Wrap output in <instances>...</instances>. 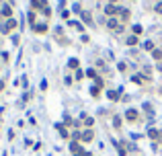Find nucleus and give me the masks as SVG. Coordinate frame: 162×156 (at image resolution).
Instances as JSON below:
<instances>
[{
	"mask_svg": "<svg viewBox=\"0 0 162 156\" xmlns=\"http://www.w3.org/2000/svg\"><path fill=\"white\" fill-rule=\"evenodd\" d=\"M127 43H129V45H135V43H138V37H135V35H133V37H129V39H127Z\"/></svg>",
	"mask_w": 162,
	"mask_h": 156,
	"instance_id": "6",
	"label": "nucleus"
},
{
	"mask_svg": "<svg viewBox=\"0 0 162 156\" xmlns=\"http://www.w3.org/2000/svg\"><path fill=\"white\" fill-rule=\"evenodd\" d=\"M68 66H70V68H76V66H78V60H70Z\"/></svg>",
	"mask_w": 162,
	"mask_h": 156,
	"instance_id": "9",
	"label": "nucleus"
},
{
	"mask_svg": "<svg viewBox=\"0 0 162 156\" xmlns=\"http://www.w3.org/2000/svg\"><path fill=\"white\" fill-rule=\"evenodd\" d=\"M156 10H158V12H162V2H158V4H156Z\"/></svg>",
	"mask_w": 162,
	"mask_h": 156,
	"instance_id": "12",
	"label": "nucleus"
},
{
	"mask_svg": "<svg viewBox=\"0 0 162 156\" xmlns=\"http://www.w3.org/2000/svg\"><path fill=\"white\" fill-rule=\"evenodd\" d=\"M45 29H47V27H45V25H35V31H39V33H43V31H45Z\"/></svg>",
	"mask_w": 162,
	"mask_h": 156,
	"instance_id": "5",
	"label": "nucleus"
},
{
	"mask_svg": "<svg viewBox=\"0 0 162 156\" xmlns=\"http://www.w3.org/2000/svg\"><path fill=\"white\" fill-rule=\"evenodd\" d=\"M125 119L135 121V119H138V111H135V109H127V111H125Z\"/></svg>",
	"mask_w": 162,
	"mask_h": 156,
	"instance_id": "1",
	"label": "nucleus"
},
{
	"mask_svg": "<svg viewBox=\"0 0 162 156\" xmlns=\"http://www.w3.org/2000/svg\"><path fill=\"white\" fill-rule=\"evenodd\" d=\"M109 99H111V101L119 99V92H117V90H109Z\"/></svg>",
	"mask_w": 162,
	"mask_h": 156,
	"instance_id": "4",
	"label": "nucleus"
},
{
	"mask_svg": "<svg viewBox=\"0 0 162 156\" xmlns=\"http://www.w3.org/2000/svg\"><path fill=\"white\" fill-rule=\"evenodd\" d=\"M80 140H84V142H88V140H92V131H90V129H86L84 134H80Z\"/></svg>",
	"mask_w": 162,
	"mask_h": 156,
	"instance_id": "2",
	"label": "nucleus"
},
{
	"mask_svg": "<svg viewBox=\"0 0 162 156\" xmlns=\"http://www.w3.org/2000/svg\"><path fill=\"white\" fill-rule=\"evenodd\" d=\"M121 17L123 19H129V10H121Z\"/></svg>",
	"mask_w": 162,
	"mask_h": 156,
	"instance_id": "11",
	"label": "nucleus"
},
{
	"mask_svg": "<svg viewBox=\"0 0 162 156\" xmlns=\"http://www.w3.org/2000/svg\"><path fill=\"white\" fill-rule=\"evenodd\" d=\"M111 2H117V0H111Z\"/></svg>",
	"mask_w": 162,
	"mask_h": 156,
	"instance_id": "13",
	"label": "nucleus"
},
{
	"mask_svg": "<svg viewBox=\"0 0 162 156\" xmlns=\"http://www.w3.org/2000/svg\"><path fill=\"white\" fill-rule=\"evenodd\" d=\"M154 58H156V60H160V58H162V49H154Z\"/></svg>",
	"mask_w": 162,
	"mask_h": 156,
	"instance_id": "7",
	"label": "nucleus"
},
{
	"mask_svg": "<svg viewBox=\"0 0 162 156\" xmlns=\"http://www.w3.org/2000/svg\"><path fill=\"white\" fill-rule=\"evenodd\" d=\"M2 14H6V17H8V14H10V6H4V8H2Z\"/></svg>",
	"mask_w": 162,
	"mask_h": 156,
	"instance_id": "10",
	"label": "nucleus"
},
{
	"mask_svg": "<svg viewBox=\"0 0 162 156\" xmlns=\"http://www.w3.org/2000/svg\"><path fill=\"white\" fill-rule=\"evenodd\" d=\"M105 12H107V14H115V12H117V6H115V4H109V6L105 8Z\"/></svg>",
	"mask_w": 162,
	"mask_h": 156,
	"instance_id": "3",
	"label": "nucleus"
},
{
	"mask_svg": "<svg viewBox=\"0 0 162 156\" xmlns=\"http://www.w3.org/2000/svg\"><path fill=\"white\" fill-rule=\"evenodd\" d=\"M82 19H84V21L90 25V14H88V12H82Z\"/></svg>",
	"mask_w": 162,
	"mask_h": 156,
	"instance_id": "8",
	"label": "nucleus"
}]
</instances>
